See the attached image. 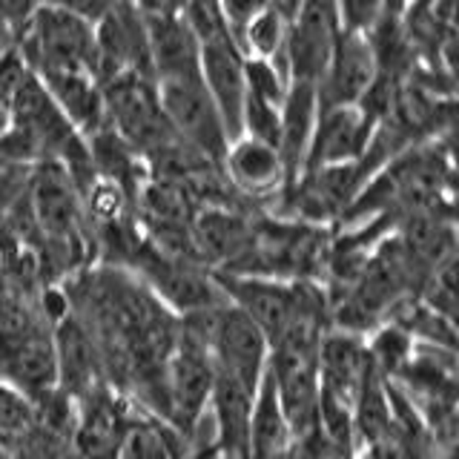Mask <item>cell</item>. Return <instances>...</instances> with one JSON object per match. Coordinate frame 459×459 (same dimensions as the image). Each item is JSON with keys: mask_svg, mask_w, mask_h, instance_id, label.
<instances>
[{"mask_svg": "<svg viewBox=\"0 0 459 459\" xmlns=\"http://www.w3.org/2000/svg\"><path fill=\"white\" fill-rule=\"evenodd\" d=\"M158 98L167 115V124L184 147H190L207 161L221 167V158L230 147L227 129L221 124V115L210 100L204 83L198 78H181V81H161Z\"/></svg>", "mask_w": 459, "mask_h": 459, "instance_id": "3957f363", "label": "cell"}, {"mask_svg": "<svg viewBox=\"0 0 459 459\" xmlns=\"http://www.w3.org/2000/svg\"><path fill=\"white\" fill-rule=\"evenodd\" d=\"M32 78H35L32 69L26 66L18 47L0 55V109L9 112L14 107V100L21 98V92L32 83Z\"/></svg>", "mask_w": 459, "mask_h": 459, "instance_id": "e0dca14e", "label": "cell"}, {"mask_svg": "<svg viewBox=\"0 0 459 459\" xmlns=\"http://www.w3.org/2000/svg\"><path fill=\"white\" fill-rule=\"evenodd\" d=\"M258 210L238 204L201 207L193 219V250L210 273H233L250 250Z\"/></svg>", "mask_w": 459, "mask_h": 459, "instance_id": "52a82bcc", "label": "cell"}, {"mask_svg": "<svg viewBox=\"0 0 459 459\" xmlns=\"http://www.w3.org/2000/svg\"><path fill=\"white\" fill-rule=\"evenodd\" d=\"M339 35L336 4H299L284 43V72L290 83L319 86Z\"/></svg>", "mask_w": 459, "mask_h": 459, "instance_id": "5b68a950", "label": "cell"}, {"mask_svg": "<svg viewBox=\"0 0 459 459\" xmlns=\"http://www.w3.org/2000/svg\"><path fill=\"white\" fill-rule=\"evenodd\" d=\"M201 83L221 115L227 138H241V115L247 100V83H244V55L230 40V32L201 43Z\"/></svg>", "mask_w": 459, "mask_h": 459, "instance_id": "9c48e42d", "label": "cell"}, {"mask_svg": "<svg viewBox=\"0 0 459 459\" xmlns=\"http://www.w3.org/2000/svg\"><path fill=\"white\" fill-rule=\"evenodd\" d=\"M104 104L107 124L143 158V164L178 141L167 124L158 86L147 75H124L107 81Z\"/></svg>", "mask_w": 459, "mask_h": 459, "instance_id": "7a4b0ae2", "label": "cell"}, {"mask_svg": "<svg viewBox=\"0 0 459 459\" xmlns=\"http://www.w3.org/2000/svg\"><path fill=\"white\" fill-rule=\"evenodd\" d=\"M377 57L365 35L342 32L325 75L316 86L319 109L330 107H359V100L377 81Z\"/></svg>", "mask_w": 459, "mask_h": 459, "instance_id": "8fae6325", "label": "cell"}, {"mask_svg": "<svg viewBox=\"0 0 459 459\" xmlns=\"http://www.w3.org/2000/svg\"><path fill=\"white\" fill-rule=\"evenodd\" d=\"M287 459H353L351 454H344L342 448H336L319 428L310 430L305 437H296L290 445V454Z\"/></svg>", "mask_w": 459, "mask_h": 459, "instance_id": "d6986e66", "label": "cell"}, {"mask_svg": "<svg viewBox=\"0 0 459 459\" xmlns=\"http://www.w3.org/2000/svg\"><path fill=\"white\" fill-rule=\"evenodd\" d=\"M38 422H40L38 399L0 379V442L12 451L14 445H21L32 434Z\"/></svg>", "mask_w": 459, "mask_h": 459, "instance_id": "2e32d148", "label": "cell"}, {"mask_svg": "<svg viewBox=\"0 0 459 459\" xmlns=\"http://www.w3.org/2000/svg\"><path fill=\"white\" fill-rule=\"evenodd\" d=\"M316 118H319V95H316V86L290 83V92H287L284 109H281V141H279V155H281L284 176H287L284 193L293 190V184L301 178V172H305Z\"/></svg>", "mask_w": 459, "mask_h": 459, "instance_id": "4fadbf2b", "label": "cell"}, {"mask_svg": "<svg viewBox=\"0 0 459 459\" xmlns=\"http://www.w3.org/2000/svg\"><path fill=\"white\" fill-rule=\"evenodd\" d=\"M394 428V411L391 396H387V382L370 368L368 379L353 402V437H356V454L370 448L373 442H379L387 430Z\"/></svg>", "mask_w": 459, "mask_h": 459, "instance_id": "5bb4252c", "label": "cell"}, {"mask_svg": "<svg viewBox=\"0 0 459 459\" xmlns=\"http://www.w3.org/2000/svg\"><path fill=\"white\" fill-rule=\"evenodd\" d=\"M0 459H12V456H9V448H6L4 442H0Z\"/></svg>", "mask_w": 459, "mask_h": 459, "instance_id": "44dd1931", "label": "cell"}, {"mask_svg": "<svg viewBox=\"0 0 459 459\" xmlns=\"http://www.w3.org/2000/svg\"><path fill=\"white\" fill-rule=\"evenodd\" d=\"M32 176H35V169L0 164V221H4L14 207H21L26 201Z\"/></svg>", "mask_w": 459, "mask_h": 459, "instance_id": "ac0fdd59", "label": "cell"}, {"mask_svg": "<svg viewBox=\"0 0 459 459\" xmlns=\"http://www.w3.org/2000/svg\"><path fill=\"white\" fill-rule=\"evenodd\" d=\"M6 129H9V112H4V109H0V135H4Z\"/></svg>", "mask_w": 459, "mask_h": 459, "instance_id": "ffe728a7", "label": "cell"}, {"mask_svg": "<svg viewBox=\"0 0 459 459\" xmlns=\"http://www.w3.org/2000/svg\"><path fill=\"white\" fill-rule=\"evenodd\" d=\"M373 129L377 126L365 118V112L359 107L319 109L305 172L325 169V167L359 164L365 150H368V143H370ZM305 172H301V176H305Z\"/></svg>", "mask_w": 459, "mask_h": 459, "instance_id": "30bf717a", "label": "cell"}, {"mask_svg": "<svg viewBox=\"0 0 459 459\" xmlns=\"http://www.w3.org/2000/svg\"><path fill=\"white\" fill-rule=\"evenodd\" d=\"M18 52L35 78L57 72H86L98 78L95 26L72 4H38L29 9Z\"/></svg>", "mask_w": 459, "mask_h": 459, "instance_id": "6da1fadb", "label": "cell"}, {"mask_svg": "<svg viewBox=\"0 0 459 459\" xmlns=\"http://www.w3.org/2000/svg\"><path fill=\"white\" fill-rule=\"evenodd\" d=\"M38 81L81 138H90L100 126H107L104 86H100L95 75H86V72H57V75H40Z\"/></svg>", "mask_w": 459, "mask_h": 459, "instance_id": "7c38bea8", "label": "cell"}, {"mask_svg": "<svg viewBox=\"0 0 459 459\" xmlns=\"http://www.w3.org/2000/svg\"><path fill=\"white\" fill-rule=\"evenodd\" d=\"M98 43V81L104 86L112 78L147 75L150 72V40L147 21L138 4H104L92 21Z\"/></svg>", "mask_w": 459, "mask_h": 459, "instance_id": "277c9868", "label": "cell"}, {"mask_svg": "<svg viewBox=\"0 0 459 459\" xmlns=\"http://www.w3.org/2000/svg\"><path fill=\"white\" fill-rule=\"evenodd\" d=\"M147 21L150 40V72L152 81H181L201 75V47L186 26L181 6H141Z\"/></svg>", "mask_w": 459, "mask_h": 459, "instance_id": "ba28073f", "label": "cell"}, {"mask_svg": "<svg viewBox=\"0 0 459 459\" xmlns=\"http://www.w3.org/2000/svg\"><path fill=\"white\" fill-rule=\"evenodd\" d=\"M66 459H78V456H75V454H69V456H66Z\"/></svg>", "mask_w": 459, "mask_h": 459, "instance_id": "7402d4cb", "label": "cell"}, {"mask_svg": "<svg viewBox=\"0 0 459 459\" xmlns=\"http://www.w3.org/2000/svg\"><path fill=\"white\" fill-rule=\"evenodd\" d=\"M221 176L241 204L250 210L270 212L281 198L287 176L276 147L253 138H236L221 158Z\"/></svg>", "mask_w": 459, "mask_h": 459, "instance_id": "8992f818", "label": "cell"}, {"mask_svg": "<svg viewBox=\"0 0 459 459\" xmlns=\"http://www.w3.org/2000/svg\"><path fill=\"white\" fill-rule=\"evenodd\" d=\"M413 351H416L413 336L402 325H396V322L379 325L377 330H373L370 342H368L370 365L377 368V373L385 382L396 379L399 373L408 368V362L413 359Z\"/></svg>", "mask_w": 459, "mask_h": 459, "instance_id": "9a60e30c", "label": "cell"}]
</instances>
